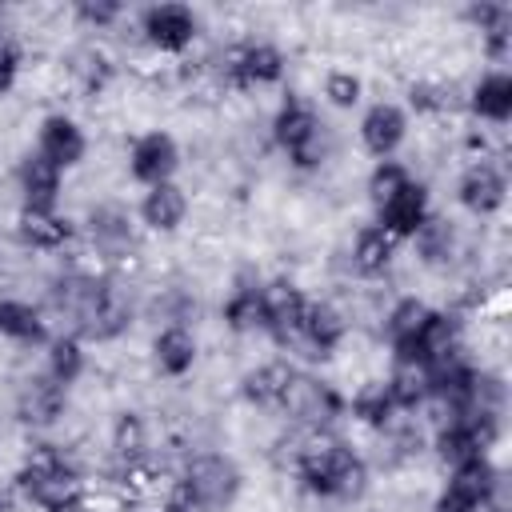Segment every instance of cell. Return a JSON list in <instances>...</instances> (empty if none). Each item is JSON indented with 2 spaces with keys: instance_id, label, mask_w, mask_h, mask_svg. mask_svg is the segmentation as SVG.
<instances>
[{
  "instance_id": "36",
  "label": "cell",
  "mask_w": 512,
  "mask_h": 512,
  "mask_svg": "<svg viewBox=\"0 0 512 512\" xmlns=\"http://www.w3.org/2000/svg\"><path fill=\"white\" fill-rule=\"evenodd\" d=\"M72 16H76L80 24H88V28L104 32V28H112V24L124 16V8H120V4H112V0H80V4L72 8Z\"/></svg>"
},
{
  "instance_id": "21",
  "label": "cell",
  "mask_w": 512,
  "mask_h": 512,
  "mask_svg": "<svg viewBox=\"0 0 512 512\" xmlns=\"http://www.w3.org/2000/svg\"><path fill=\"white\" fill-rule=\"evenodd\" d=\"M188 216V192L168 180V184H156V188H144L140 196V224L148 232H176Z\"/></svg>"
},
{
  "instance_id": "15",
  "label": "cell",
  "mask_w": 512,
  "mask_h": 512,
  "mask_svg": "<svg viewBox=\"0 0 512 512\" xmlns=\"http://www.w3.org/2000/svg\"><path fill=\"white\" fill-rule=\"evenodd\" d=\"M344 336H348V316L328 300H308V312H304L292 344H300V348H308V356L324 360L344 344Z\"/></svg>"
},
{
  "instance_id": "28",
  "label": "cell",
  "mask_w": 512,
  "mask_h": 512,
  "mask_svg": "<svg viewBox=\"0 0 512 512\" xmlns=\"http://www.w3.org/2000/svg\"><path fill=\"white\" fill-rule=\"evenodd\" d=\"M396 260V240L380 224H364L352 240V268L360 276H384Z\"/></svg>"
},
{
  "instance_id": "39",
  "label": "cell",
  "mask_w": 512,
  "mask_h": 512,
  "mask_svg": "<svg viewBox=\"0 0 512 512\" xmlns=\"http://www.w3.org/2000/svg\"><path fill=\"white\" fill-rule=\"evenodd\" d=\"M0 512H12V492L8 488H0Z\"/></svg>"
},
{
  "instance_id": "18",
  "label": "cell",
  "mask_w": 512,
  "mask_h": 512,
  "mask_svg": "<svg viewBox=\"0 0 512 512\" xmlns=\"http://www.w3.org/2000/svg\"><path fill=\"white\" fill-rule=\"evenodd\" d=\"M264 308H268L264 332H272L280 344H292L300 332V320L308 312V296L288 280H272V284H264Z\"/></svg>"
},
{
  "instance_id": "12",
  "label": "cell",
  "mask_w": 512,
  "mask_h": 512,
  "mask_svg": "<svg viewBox=\"0 0 512 512\" xmlns=\"http://www.w3.org/2000/svg\"><path fill=\"white\" fill-rule=\"evenodd\" d=\"M36 152H40L44 160H52L60 172H68V168H76V164L88 156V136H84V128H80L72 116L52 112V116H44L40 128H36Z\"/></svg>"
},
{
  "instance_id": "3",
  "label": "cell",
  "mask_w": 512,
  "mask_h": 512,
  "mask_svg": "<svg viewBox=\"0 0 512 512\" xmlns=\"http://www.w3.org/2000/svg\"><path fill=\"white\" fill-rule=\"evenodd\" d=\"M272 140L296 168H320L324 160V124L304 96H284L272 116Z\"/></svg>"
},
{
  "instance_id": "5",
  "label": "cell",
  "mask_w": 512,
  "mask_h": 512,
  "mask_svg": "<svg viewBox=\"0 0 512 512\" xmlns=\"http://www.w3.org/2000/svg\"><path fill=\"white\" fill-rule=\"evenodd\" d=\"M280 408H284L304 432H328V428L348 412V400L340 396L336 384H328V380H320V376H312V372H292Z\"/></svg>"
},
{
  "instance_id": "25",
  "label": "cell",
  "mask_w": 512,
  "mask_h": 512,
  "mask_svg": "<svg viewBox=\"0 0 512 512\" xmlns=\"http://www.w3.org/2000/svg\"><path fill=\"white\" fill-rule=\"evenodd\" d=\"M224 324L232 332H264L268 328V308H264V284L260 280H240L228 300H224Z\"/></svg>"
},
{
  "instance_id": "23",
  "label": "cell",
  "mask_w": 512,
  "mask_h": 512,
  "mask_svg": "<svg viewBox=\"0 0 512 512\" xmlns=\"http://www.w3.org/2000/svg\"><path fill=\"white\" fill-rule=\"evenodd\" d=\"M468 108H472V116L476 120H484V124H508L512 120V76L504 72V68H492V72H484L476 84H472V92H468Z\"/></svg>"
},
{
  "instance_id": "34",
  "label": "cell",
  "mask_w": 512,
  "mask_h": 512,
  "mask_svg": "<svg viewBox=\"0 0 512 512\" xmlns=\"http://www.w3.org/2000/svg\"><path fill=\"white\" fill-rule=\"evenodd\" d=\"M412 180V172L400 164V160H376V168L368 172V200H372V208H380V204H388L404 184Z\"/></svg>"
},
{
  "instance_id": "29",
  "label": "cell",
  "mask_w": 512,
  "mask_h": 512,
  "mask_svg": "<svg viewBox=\"0 0 512 512\" xmlns=\"http://www.w3.org/2000/svg\"><path fill=\"white\" fill-rule=\"evenodd\" d=\"M0 336L12 340V344H44L48 340V324H44V312L28 300H0Z\"/></svg>"
},
{
  "instance_id": "24",
  "label": "cell",
  "mask_w": 512,
  "mask_h": 512,
  "mask_svg": "<svg viewBox=\"0 0 512 512\" xmlns=\"http://www.w3.org/2000/svg\"><path fill=\"white\" fill-rule=\"evenodd\" d=\"M432 316V304H424L420 296H400L388 316H384V332H388V344H392V360H408L412 356V344L420 336V328L428 324Z\"/></svg>"
},
{
  "instance_id": "10",
  "label": "cell",
  "mask_w": 512,
  "mask_h": 512,
  "mask_svg": "<svg viewBox=\"0 0 512 512\" xmlns=\"http://www.w3.org/2000/svg\"><path fill=\"white\" fill-rule=\"evenodd\" d=\"M128 324H132V300H128V292H124L116 280H104V276H100L96 296H92L84 320L76 324V332L88 336V340H96V344H104V340L124 336Z\"/></svg>"
},
{
  "instance_id": "30",
  "label": "cell",
  "mask_w": 512,
  "mask_h": 512,
  "mask_svg": "<svg viewBox=\"0 0 512 512\" xmlns=\"http://www.w3.org/2000/svg\"><path fill=\"white\" fill-rule=\"evenodd\" d=\"M348 412H352V420H360L364 428L384 432V428L392 424V416H396V404H392L388 384H384V380L360 384V388L352 392V400H348Z\"/></svg>"
},
{
  "instance_id": "17",
  "label": "cell",
  "mask_w": 512,
  "mask_h": 512,
  "mask_svg": "<svg viewBox=\"0 0 512 512\" xmlns=\"http://www.w3.org/2000/svg\"><path fill=\"white\" fill-rule=\"evenodd\" d=\"M88 240L104 260H124L136 248V232L124 208L116 204H96L88 212Z\"/></svg>"
},
{
  "instance_id": "14",
  "label": "cell",
  "mask_w": 512,
  "mask_h": 512,
  "mask_svg": "<svg viewBox=\"0 0 512 512\" xmlns=\"http://www.w3.org/2000/svg\"><path fill=\"white\" fill-rule=\"evenodd\" d=\"M404 136H408V112L392 100H376L360 116V144L376 160H392V152L404 144Z\"/></svg>"
},
{
  "instance_id": "37",
  "label": "cell",
  "mask_w": 512,
  "mask_h": 512,
  "mask_svg": "<svg viewBox=\"0 0 512 512\" xmlns=\"http://www.w3.org/2000/svg\"><path fill=\"white\" fill-rule=\"evenodd\" d=\"M408 100H412V108H416V112H444V108L452 104L448 88H444V84H432V80L412 84V88H408Z\"/></svg>"
},
{
  "instance_id": "11",
  "label": "cell",
  "mask_w": 512,
  "mask_h": 512,
  "mask_svg": "<svg viewBox=\"0 0 512 512\" xmlns=\"http://www.w3.org/2000/svg\"><path fill=\"white\" fill-rule=\"evenodd\" d=\"M504 196H508V180L504 172L492 164V160H472L460 180H456V200L464 212L472 216H492L504 208Z\"/></svg>"
},
{
  "instance_id": "7",
  "label": "cell",
  "mask_w": 512,
  "mask_h": 512,
  "mask_svg": "<svg viewBox=\"0 0 512 512\" xmlns=\"http://www.w3.org/2000/svg\"><path fill=\"white\" fill-rule=\"evenodd\" d=\"M284 52L268 40H248L240 48H232L224 56V84L236 92H256V88H272L284 80Z\"/></svg>"
},
{
  "instance_id": "16",
  "label": "cell",
  "mask_w": 512,
  "mask_h": 512,
  "mask_svg": "<svg viewBox=\"0 0 512 512\" xmlns=\"http://www.w3.org/2000/svg\"><path fill=\"white\" fill-rule=\"evenodd\" d=\"M64 408H68V388L56 384L48 372L28 376V380L20 384V392H16V416H20L24 424H32V428L56 424V420L64 416Z\"/></svg>"
},
{
  "instance_id": "1",
  "label": "cell",
  "mask_w": 512,
  "mask_h": 512,
  "mask_svg": "<svg viewBox=\"0 0 512 512\" xmlns=\"http://www.w3.org/2000/svg\"><path fill=\"white\" fill-rule=\"evenodd\" d=\"M292 460H296V476H300L304 492H312L320 500H344L348 504V500H360L368 492L364 456L328 432H308Z\"/></svg>"
},
{
  "instance_id": "33",
  "label": "cell",
  "mask_w": 512,
  "mask_h": 512,
  "mask_svg": "<svg viewBox=\"0 0 512 512\" xmlns=\"http://www.w3.org/2000/svg\"><path fill=\"white\" fill-rule=\"evenodd\" d=\"M112 456L124 464V468H136L144 464L148 456V428L136 412H120L116 424H112Z\"/></svg>"
},
{
  "instance_id": "2",
  "label": "cell",
  "mask_w": 512,
  "mask_h": 512,
  "mask_svg": "<svg viewBox=\"0 0 512 512\" xmlns=\"http://www.w3.org/2000/svg\"><path fill=\"white\" fill-rule=\"evenodd\" d=\"M16 488L40 508V512H76L84 504V480L56 448H36L24 468L16 472Z\"/></svg>"
},
{
  "instance_id": "35",
  "label": "cell",
  "mask_w": 512,
  "mask_h": 512,
  "mask_svg": "<svg viewBox=\"0 0 512 512\" xmlns=\"http://www.w3.org/2000/svg\"><path fill=\"white\" fill-rule=\"evenodd\" d=\"M364 96V80L352 72V68H332L324 76V100L332 108H356Z\"/></svg>"
},
{
  "instance_id": "8",
  "label": "cell",
  "mask_w": 512,
  "mask_h": 512,
  "mask_svg": "<svg viewBox=\"0 0 512 512\" xmlns=\"http://www.w3.org/2000/svg\"><path fill=\"white\" fill-rule=\"evenodd\" d=\"M140 36L160 56H180L200 36V16L188 4H152L140 12Z\"/></svg>"
},
{
  "instance_id": "19",
  "label": "cell",
  "mask_w": 512,
  "mask_h": 512,
  "mask_svg": "<svg viewBox=\"0 0 512 512\" xmlns=\"http://www.w3.org/2000/svg\"><path fill=\"white\" fill-rule=\"evenodd\" d=\"M16 184H20V200H24V208H56V200H60V188H64V172L52 164V160H44L40 152H28L24 160H20V168H16Z\"/></svg>"
},
{
  "instance_id": "6",
  "label": "cell",
  "mask_w": 512,
  "mask_h": 512,
  "mask_svg": "<svg viewBox=\"0 0 512 512\" xmlns=\"http://www.w3.org/2000/svg\"><path fill=\"white\" fill-rule=\"evenodd\" d=\"M500 484H504V476L496 472V464L488 456L464 460V464H456L448 472L432 512H488V504H492Z\"/></svg>"
},
{
  "instance_id": "4",
  "label": "cell",
  "mask_w": 512,
  "mask_h": 512,
  "mask_svg": "<svg viewBox=\"0 0 512 512\" xmlns=\"http://www.w3.org/2000/svg\"><path fill=\"white\" fill-rule=\"evenodd\" d=\"M184 484L192 492V504L196 512H228L244 488V476L236 468L232 456L224 452H196L188 464H184Z\"/></svg>"
},
{
  "instance_id": "13",
  "label": "cell",
  "mask_w": 512,
  "mask_h": 512,
  "mask_svg": "<svg viewBox=\"0 0 512 512\" xmlns=\"http://www.w3.org/2000/svg\"><path fill=\"white\" fill-rule=\"evenodd\" d=\"M432 216V200H428V188L412 176L388 204H380L376 208V224L400 244V240H412L416 236V228L424 224Z\"/></svg>"
},
{
  "instance_id": "27",
  "label": "cell",
  "mask_w": 512,
  "mask_h": 512,
  "mask_svg": "<svg viewBox=\"0 0 512 512\" xmlns=\"http://www.w3.org/2000/svg\"><path fill=\"white\" fill-rule=\"evenodd\" d=\"M412 244H416L420 264H428V268H444V264H452V256H456L460 236H456V224H452L448 216H436V212H432V216L416 228Z\"/></svg>"
},
{
  "instance_id": "22",
  "label": "cell",
  "mask_w": 512,
  "mask_h": 512,
  "mask_svg": "<svg viewBox=\"0 0 512 512\" xmlns=\"http://www.w3.org/2000/svg\"><path fill=\"white\" fill-rule=\"evenodd\" d=\"M16 232H20V240L32 248V252H60L68 240H72V220L68 216H60L56 208H20V216H16Z\"/></svg>"
},
{
  "instance_id": "38",
  "label": "cell",
  "mask_w": 512,
  "mask_h": 512,
  "mask_svg": "<svg viewBox=\"0 0 512 512\" xmlns=\"http://www.w3.org/2000/svg\"><path fill=\"white\" fill-rule=\"evenodd\" d=\"M16 76H20V48L8 32H0V96L16 88Z\"/></svg>"
},
{
  "instance_id": "26",
  "label": "cell",
  "mask_w": 512,
  "mask_h": 512,
  "mask_svg": "<svg viewBox=\"0 0 512 512\" xmlns=\"http://www.w3.org/2000/svg\"><path fill=\"white\" fill-rule=\"evenodd\" d=\"M292 372H296V368H292L288 360H268V364L244 372V380H240V396H244L252 408H280Z\"/></svg>"
},
{
  "instance_id": "20",
  "label": "cell",
  "mask_w": 512,
  "mask_h": 512,
  "mask_svg": "<svg viewBox=\"0 0 512 512\" xmlns=\"http://www.w3.org/2000/svg\"><path fill=\"white\" fill-rule=\"evenodd\" d=\"M196 336L188 324H164L152 340V360H156V372L168 376V380H180L196 368Z\"/></svg>"
},
{
  "instance_id": "9",
  "label": "cell",
  "mask_w": 512,
  "mask_h": 512,
  "mask_svg": "<svg viewBox=\"0 0 512 512\" xmlns=\"http://www.w3.org/2000/svg\"><path fill=\"white\" fill-rule=\"evenodd\" d=\"M176 168H180V144L172 140V132L152 128V132H144V136L132 140V148H128V172H132L136 184H144V188L168 184L176 176Z\"/></svg>"
},
{
  "instance_id": "32",
  "label": "cell",
  "mask_w": 512,
  "mask_h": 512,
  "mask_svg": "<svg viewBox=\"0 0 512 512\" xmlns=\"http://www.w3.org/2000/svg\"><path fill=\"white\" fill-rule=\"evenodd\" d=\"M84 364H88V356H84V344H80L76 332H64V336H52L48 340V364H44V372L56 384H64V388L76 384L84 376Z\"/></svg>"
},
{
  "instance_id": "31",
  "label": "cell",
  "mask_w": 512,
  "mask_h": 512,
  "mask_svg": "<svg viewBox=\"0 0 512 512\" xmlns=\"http://www.w3.org/2000/svg\"><path fill=\"white\" fill-rule=\"evenodd\" d=\"M396 412H416L428 400V372L424 364H408V360H392V372L384 376Z\"/></svg>"
}]
</instances>
